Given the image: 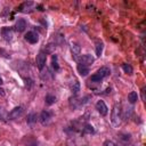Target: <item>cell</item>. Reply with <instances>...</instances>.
I'll use <instances>...</instances> for the list:
<instances>
[{"label":"cell","mask_w":146,"mask_h":146,"mask_svg":"<svg viewBox=\"0 0 146 146\" xmlns=\"http://www.w3.org/2000/svg\"><path fill=\"white\" fill-rule=\"evenodd\" d=\"M96 110L98 111V113L102 115V116H105L107 113H108V108L106 106V104L104 103V100H98L96 103Z\"/></svg>","instance_id":"52a82bcc"},{"label":"cell","mask_w":146,"mask_h":146,"mask_svg":"<svg viewBox=\"0 0 146 146\" xmlns=\"http://www.w3.org/2000/svg\"><path fill=\"white\" fill-rule=\"evenodd\" d=\"M56 100H57V98H56L54 95H47V96L44 97V102H46V104L49 105V106L52 105V104H55Z\"/></svg>","instance_id":"e0dca14e"},{"label":"cell","mask_w":146,"mask_h":146,"mask_svg":"<svg viewBox=\"0 0 146 146\" xmlns=\"http://www.w3.org/2000/svg\"><path fill=\"white\" fill-rule=\"evenodd\" d=\"M141 99L145 100V88L141 89Z\"/></svg>","instance_id":"603a6c76"},{"label":"cell","mask_w":146,"mask_h":146,"mask_svg":"<svg viewBox=\"0 0 146 146\" xmlns=\"http://www.w3.org/2000/svg\"><path fill=\"white\" fill-rule=\"evenodd\" d=\"M32 6H34V3H33L32 1L24 2V3H22V5L18 7V10H19V11H23V13H27V11L31 9Z\"/></svg>","instance_id":"4fadbf2b"},{"label":"cell","mask_w":146,"mask_h":146,"mask_svg":"<svg viewBox=\"0 0 146 146\" xmlns=\"http://www.w3.org/2000/svg\"><path fill=\"white\" fill-rule=\"evenodd\" d=\"M23 113H24V107H23V106H16V107H14V108L9 112L8 119H9V120H16V119H18L19 116H22Z\"/></svg>","instance_id":"277c9868"},{"label":"cell","mask_w":146,"mask_h":146,"mask_svg":"<svg viewBox=\"0 0 146 146\" xmlns=\"http://www.w3.org/2000/svg\"><path fill=\"white\" fill-rule=\"evenodd\" d=\"M70 89H71V91H72L74 95H76V94L80 91V82H79L78 80L72 81L71 84H70Z\"/></svg>","instance_id":"9a60e30c"},{"label":"cell","mask_w":146,"mask_h":146,"mask_svg":"<svg viewBox=\"0 0 146 146\" xmlns=\"http://www.w3.org/2000/svg\"><path fill=\"white\" fill-rule=\"evenodd\" d=\"M36 120H38L36 114H35V113H30V114L27 115V117H26V123L32 128V127L36 123Z\"/></svg>","instance_id":"7c38bea8"},{"label":"cell","mask_w":146,"mask_h":146,"mask_svg":"<svg viewBox=\"0 0 146 146\" xmlns=\"http://www.w3.org/2000/svg\"><path fill=\"white\" fill-rule=\"evenodd\" d=\"M14 27H15V31H17V32H23V31H25V29H26V22H25V19H23V18L17 19Z\"/></svg>","instance_id":"30bf717a"},{"label":"cell","mask_w":146,"mask_h":146,"mask_svg":"<svg viewBox=\"0 0 146 146\" xmlns=\"http://www.w3.org/2000/svg\"><path fill=\"white\" fill-rule=\"evenodd\" d=\"M52 116H54V113H52L51 111H49V110H43V111L41 112V114H40V122H41V124H42V125L49 124V122L51 121Z\"/></svg>","instance_id":"3957f363"},{"label":"cell","mask_w":146,"mask_h":146,"mask_svg":"<svg viewBox=\"0 0 146 146\" xmlns=\"http://www.w3.org/2000/svg\"><path fill=\"white\" fill-rule=\"evenodd\" d=\"M111 121H112V124L114 127H119L121 124V121H122V110H121V106L119 104H115L113 106V108H112Z\"/></svg>","instance_id":"6da1fadb"},{"label":"cell","mask_w":146,"mask_h":146,"mask_svg":"<svg viewBox=\"0 0 146 146\" xmlns=\"http://www.w3.org/2000/svg\"><path fill=\"white\" fill-rule=\"evenodd\" d=\"M1 34H2V36H3V39H5L6 41H11V39H13V36H14L13 30H11L10 27H2Z\"/></svg>","instance_id":"9c48e42d"},{"label":"cell","mask_w":146,"mask_h":146,"mask_svg":"<svg viewBox=\"0 0 146 146\" xmlns=\"http://www.w3.org/2000/svg\"><path fill=\"white\" fill-rule=\"evenodd\" d=\"M104 146H119V145L115 144V143L112 141V140H106V141L104 143Z\"/></svg>","instance_id":"7402d4cb"},{"label":"cell","mask_w":146,"mask_h":146,"mask_svg":"<svg viewBox=\"0 0 146 146\" xmlns=\"http://www.w3.org/2000/svg\"><path fill=\"white\" fill-rule=\"evenodd\" d=\"M5 95V90L2 88H0V96H3Z\"/></svg>","instance_id":"cb8c5ba5"},{"label":"cell","mask_w":146,"mask_h":146,"mask_svg":"<svg viewBox=\"0 0 146 146\" xmlns=\"http://www.w3.org/2000/svg\"><path fill=\"white\" fill-rule=\"evenodd\" d=\"M94 62H95V58H94L91 55H89V54H86V55H83V56H80V58H79V64L86 65V66H88V67H89V65H91Z\"/></svg>","instance_id":"8992f818"},{"label":"cell","mask_w":146,"mask_h":146,"mask_svg":"<svg viewBox=\"0 0 146 146\" xmlns=\"http://www.w3.org/2000/svg\"><path fill=\"white\" fill-rule=\"evenodd\" d=\"M24 38H25V40H26L27 42H30V43H36V42L39 41V35H38V33H35L34 31L27 32Z\"/></svg>","instance_id":"ba28073f"},{"label":"cell","mask_w":146,"mask_h":146,"mask_svg":"<svg viewBox=\"0 0 146 146\" xmlns=\"http://www.w3.org/2000/svg\"><path fill=\"white\" fill-rule=\"evenodd\" d=\"M128 100L130 104H135L137 100H138V95L136 91H130L128 94Z\"/></svg>","instance_id":"2e32d148"},{"label":"cell","mask_w":146,"mask_h":146,"mask_svg":"<svg viewBox=\"0 0 146 146\" xmlns=\"http://www.w3.org/2000/svg\"><path fill=\"white\" fill-rule=\"evenodd\" d=\"M83 132H84V133H94V132H95L94 127L90 125V124H86V127L83 128Z\"/></svg>","instance_id":"44dd1931"},{"label":"cell","mask_w":146,"mask_h":146,"mask_svg":"<svg viewBox=\"0 0 146 146\" xmlns=\"http://www.w3.org/2000/svg\"><path fill=\"white\" fill-rule=\"evenodd\" d=\"M0 112H1V117L3 119V116H2V114H3V111H2V108H0Z\"/></svg>","instance_id":"d4e9b609"},{"label":"cell","mask_w":146,"mask_h":146,"mask_svg":"<svg viewBox=\"0 0 146 146\" xmlns=\"http://www.w3.org/2000/svg\"><path fill=\"white\" fill-rule=\"evenodd\" d=\"M122 70H123L124 73H127V74H132V72H133L132 66H131L130 64H127V63L122 64Z\"/></svg>","instance_id":"ac0fdd59"},{"label":"cell","mask_w":146,"mask_h":146,"mask_svg":"<svg viewBox=\"0 0 146 146\" xmlns=\"http://www.w3.org/2000/svg\"><path fill=\"white\" fill-rule=\"evenodd\" d=\"M51 63H52V67L55 68V71H58V70H59V65H58V62H57V56H56V55H54V56H52Z\"/></svg>","instance_id":"ffe728a7"},{"label":"cell","mask_w":146,"mask_h":146,"mask_svg":"<svg viewBox=\"0 0 146 146\" xmlns=\"http://www.w3.org/2000/svg\"><path fill=\"white\" fill-rule=\"evenodd\" d=\"M46 60H47V55L42 51H40L36 56V66L39 70H43L44 65H46Z\"/></svg>","instance_id":"5b68a950"},{"label":"cell","mask_w":146,"mask_h":146,"mask_svg":"<svg viewBox=\"0 0 146 146\" xmlns=\"http://www.w3.org/2000/svg\"><path fill=\"white\" fill-rule=\"evenodd\" d=\"M110 73H111V70H110L107 66H103V67H100L95 74L91 75L90 81H92V82H100L103 79L107 78V76L110 75Z\"/></svg>","instance_id":"7a4b0ae2"},{"label":"cell","mask_w":146,"mask_h":146,"mask_svg":"<svg viewBox=\"0 0 146 146\" xmlns=\"http://www.w3.org/2000/svg\"><path fill=\"white\" fill-rule=\"evenodd\" d=\"M71 50H72V54H73V58L75 60H79V56H80V46L78 43H72L71 44Z\"/></svg>","instance_id":"8fae6325"},{"label":"cell","mask_w":146,"mask_h":146,"mask_svg":"<svg viewBox=\"0 0 146 146\" xmlns=\"http://www.w3.org/2000/svg\"><path fill=\"white\" fill-rule=\"evenodd\" d=\"M103 42H97L96 43V56L97 57H100L102 52H103Z\"/></svg>","instance_id":"d6986e66"},{"label":"cell","mask_w":146,"mask_h":146,"mask_svg":"<svg viewBox=\"0 0 146 146\" xmlns=\"http://www.w3.org/2000/svg\"><path fill=\"white\" fill-rule=\"evenodd\" d=\"M2 83H3V82H2V79H1V76H0V86H1Z\"/></svg>","instance_id":"484cf974"},{"label":"cell","mask_w":146,"mask_h":146,"mask_svg":"<svg viewBox=\"0 0 146 146\" xmlns=\"http://www.w3.org/2000/svg\"><path fill=\"white\" fill-rule=\"evenodd\" d=\"M76 68H78V72H79V74H80L81 76H86V75L89 73V67H88V66H86V65L78 64Z\"/></svg>","instance_id":"5bb4252c"}]
</instances>
